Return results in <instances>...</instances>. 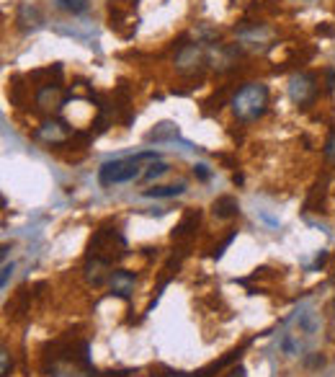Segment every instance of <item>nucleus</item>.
I'll return each instance as SVG.
<instances>
[{"label": "nucleus", "mask_w": 335, "mask_h": 377, "mask_svg": "<svg viewBox=\"0 0 335 377\" xmlns=\"http://www.w3.org/2000/svg\"><path fill=\"white\" fill-rule=\"evenodd\" d=\"M199 57H201L199 49H196L194 44H188V47L183 49L181 54H178V60H175V62H178V68H181V70H186V68H191V65H196V62H199Z\"/></svg>", "instance_id": "obj_12"}, {"label": "nucleus", "mask_w": 335, "mask_h": 377, "mask_svg": "<svg viewBox=\"0 0 335 377\" xmlns=\"http://www.w3.org/2000/svg\"><path fill=\"white\" fill-rule=\"evenodd\" d=\"M196 223H199V212H186L183 223L178 225V230H175L173 236H183V233H188V228H194Z\"/></svg>", "instance_id": "obj_14"}, {"label": "nucleus", "mask_w": 335, "mask_h": 377, "mask_svg": "<svg viewBox=\"0 0 335 377\" xmlns=\"http://www.w3.org/2000/svg\"><path fill=\"white\" fill-rule=\"evenodd\" d=\"M289 96L297 106H307V104L315 101L317 96V81L315 75L309 73H297L292 81H289Z\"/></svg>", "instance_id": "obj_4"}, {"label": "nucleus", "mask_w": 335, "mask_h": 377, "mask_svg": "<svg viewBox=\"0 0 335 377\" xmlns=\"http://www.w3.org/2000/svg\"><path fill=\"white\" fill-rule=\"evenodd\" d=\"M134 282H137V276H134L132 271L116 269L114 274H111V292L119 297H129L134 290Z\"/></svg>", "instance_id": "obj_6"}, {"label": "nucleus", "mask_w": 335, "mask_h": 377, "mask_svg": "<svg viewBox=\"0 0 335 377\" xmlns=\"http://www.w3.org/2000/svg\"><path fill=\"white\" fill-rule=\"evenodd\" d=\"M127 253V241L116 230H98L91 241V258H98L103 263H111Z\"/></svg>", "instance_id": "obj_3"}, {"label": "nucleus", "mask_w": 335, "mask_h": 377, "mask_svg": "<svg viewBox=\"0 0 335 377\" xmlns=\"http://www.w3.org/2000/svg\"><path fill=\"white\" fill-rule=\"evenodd\" d=\"M3 377H8V351L3 349Z\"/></svg>", "instance_id": "obj_19"}, {"label": "nucleus", "mask_w": 335, "mask_h": 377, "mask_svg": "<svg viewBox=\"0 0 335 377\" xmlns=\"http://www.w3.org/2000/svg\"><path fill=\"white\" fill-rule=\"evenodd\" d=\"M178 135H181V129H178L175 121H160V124H155V129L148 132V140L163 142V140H175Z\"/></svg>", "instance_id": "obj_7"}, {"label": "nucleus", "mask_w": 335, "mask_h": 377, "mask_svg": "<svg viewBox=\"0 0 335 377\" xmlns=\"http://www.w3.org/2000/svg\"><path fill=\"white\" fill-rule=\"evenodd\" d=\"M212 209H215V215L220 217V220H230V217H234L240 212V204H237L234 196H220V199L212 204Z\"/></svg>", "instance_id": "obj_8"}, {"label": "nucleus", "mask_w": 335, "mask_h": 377, "mask_svg": "<svg viewBox=\"0 0 335 377\" xmlns=\"http://www.w3.org/2000/svg\"><path fill=\"white\" fill-rule=\"evenodd\" d=\"M11 271H14V263H6L3 266V279H0V284H3V290L8 287V276H11Z\"/></svg>", "instance_id": "obj_17"}, {"label": "nucleus", "mask_w": 335, "mask_h": 377, "mask_svg": "<svg viewBox=\"0 0 335 377\" xmlns=\"http://www.w3.org/2000/svg\"><path fill=\"white\" fill-rule=\"evenodd\" d=\"M232 106L234 116L242 121H253L258 116L266 114L268 109V88L263 83H245V86L232 96Z\"/></svg>", "instance_id": "obj_2"}, {"label": "nucleus", "mask_w": 335, "mask_h": 377, "mask_svg": "<svg viewBox=\"0 0 335 377\" xmlns=\"http://www.w3.org/2000/svg\"><path fill=\"white\" fill-rule=\"evenodd\" d=\"M325 75H328V91H333V88H335V70L328 68V70H325Z\"/></svg>", "instance_id": "obj_18"}, {"label": "nucleus", "mask_w": 335, "mask_h": 377, "mask_svg": "<svg viewBox=\"0 0 335 377\" xmlns=\"http://www.w3.org/2000/svg\"><path fill=\"white\" fill-rule=\"evenodd\" d=\"M194 174L199 176L201 181H209V176H212V174H209V169H207V166H201V163H199V166H196V169H194Z\"/></svg>", "instance_id": "obj_16"}, {"label": "nucleus", "mask_w": 335, "mask_h": 377, "mask_svg": "<svg viewBox=\"0 0 335 377\" xmlns=\"http://www.w3.org/2000/svg\"><path fill=\"white\" fill-rule=\"evenodd\" d=\"M67 124L65 121H44L39 127V132H36V137H41L44 142H49V145H57V142H65L67 137Z\"/></svg>", "instance_id": "obj_5"}, {"label": "nucleus", "mask_w": 335, "mask_h": 377, "mask_svg": "<svg viewBox=\"0 0 335 377\" xmlns=\"http://www.w3.org/2000/svg\"><path fill=\"white\" fill-rule=\"evenodd\" d=\"M227 377H245V370H242V367H237V370H232Z\"/></svg>", "instance_id": "obj_20"}, {"label": "nucleus", "mask_w": 335, "mask_h": 377, "mask_svg": "<svg viewBox=\"0 0 335 377\" xmlns=\"http://www.w3.org/2000/svg\"><path fill=\"white\" fill-rule=\"evenodd\" d=\"M186 191L183 184H170V186H155V188H145L142 194L150 196V199H170V196H181Z\"/></svg>", "instance_id": "obj_9"}, {"label": "nucleus", "mask_w": 335, "mask_h": 377, "mask_svg": "<svg viewBox=\"0 0 335 377\" xmlns=\"http://www.w3.org/2000/svg\"><path fill=\"white\" fill-rule=\"evenodd\" d=\"M88 6H91V0H57V8H60V11H67V14H73V16L86 14Z\"/></svg>", "instance_id": "obj_11"}, {"label": "nucleus", "mask_w": 335, "mask_h": 377, "mask_svg": "<svg viewBox=\"0 0 335 377\" xmlns=\"http://www.w3.org/2000/svg\"><path fill=\"white\" fill-rule=\"evenodd\" d=\"M160 155L155 150H145V153H137L134 158H121V161H108L98 169V181L100 186H114V184H129L134 179H140L142 161H158Z\"/></svg>", "instance_id": "obj_1"}, {"label": "nucleus", "mask_w": 335, "mask_h": 377, "mask_svg": "<svg viewBox=\"0 0 335 377\" xmlns=\"http://www.w3.org/2000/svg\"><path fill=\"white\" fill-rule=\"evenodd\" d=\"M168 171H170V166H168V163H153V166H150V171H145V181H153V179H160L163 174H168Z\"/></svg>", "instance_id": "obj_13"}, {"label": "nucleus", "mask_w": 335, "mask_h": 377, "mask_svg": "<svg viewBox=\"0 0 335 377\" xmlns=\"http://www.w3.org/2000/svg\"><path fill=\"white\" fill-rule=\"evenodd\" d=\"M19 24L36 29L41 24V11L36 6H29V3H24V6L19 8Z\"/></svg>", "instance_id": "obj_10"}, {"label": "nucleus", "mask_w": 335, "mask_h": 377, "mask_svg": "<svg viewBox=\"0 0 335 377\" xmlns=\"http://www.w3.org/2000/svg\"><path fill=\"white\" fill-rule=\"evenodd\" d=\"M325 161H328L330 166H335V127H333V132H330L328 142H325Z\"/></svg>", "instance_id": "obj_15"}]
</instances>
